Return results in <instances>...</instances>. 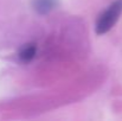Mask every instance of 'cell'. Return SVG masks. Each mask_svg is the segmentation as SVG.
<instances>
[{"mask_svg": "<svg viewBox=\"0 0 122 121\" xmlns=\"http://www.w3.org/2000/svg\"><path fill=\"white\" fill-rule=\"evenodd\" d=\"M122 13V0L114 1L97 19L96 21V33L103 35L108 32L117 21L120 14Z\"/></svg>", "mask_w": 122, "mask_h": 121, "instance_id": "cell-1", "label": "cell"}, {"mask_svg": "<svg viewBox=\"0 0 122 121\" xmlns=\"http://www.w3.org/2000/svg\"><path fill=\"white\" fill-rule=\"evenodd\" d=\"M57 5V0H33V8L39 14H46L53 10Z\"/></svg>", "mask_w": 122, "mask_h": 121, "instance_id": "cell-3", "label": "cell"}, {"mask_svg": "<svg viewBox=\"0 0 122 121\" xmlns=\"http://www.w3.org/2000/svg\"><path fill=\"white\" fill-rule=\"evenodd\" d=\"M36 53H37V46L36 44L32 43V44H26L25 46H23L18 53V57L20 62L29 63L36 57Z\"/></svg>", "mask_w": 122, "mask_h": 121, "instance_id": "cell-2", "label": "cell"}]
</instances>
